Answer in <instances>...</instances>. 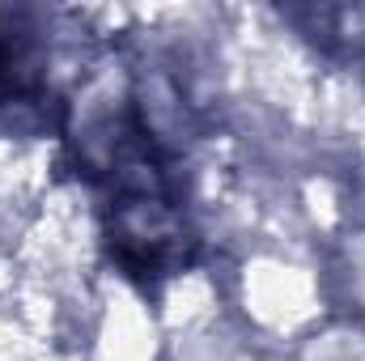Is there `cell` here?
<instances>
[{
    "label": "cell",
    "mask_w": 365,
    "mask_h": 361,
    "mask_svg": "<svg viewBox=\"0 0 365 361\" xmlns=\"http://www.w3.org/2000/svg\"><path fill=\"white\" fill-rule=\"evenodd\" d=\"M13 30L0 26V106L13 98V93L26 90V43L21 39H9Z\"/></svg>",
    "instance_id": "6da1fadb"
}]
</instances>
